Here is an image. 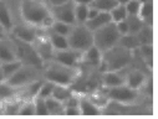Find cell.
<instances>
[{
	"label": "cell",
	"instance_id": "9a60e30c",
	"mask_svg": "<svg viewBox=\"0 0 158 119\" xmlns=\"http://www.w3.org/2000/svg\"><path fill=\"white\" fill-rule=\"evenodd\" d=\"M101 57H102V52L95 45H92L91 47H89L87 50H85L82 52L81 62H84L86 65H90V66H97V67H100Z\"/></svg>",
	"mask_w": 158,
	"mask_h": 119
},
{
	"label": "cell",
	"instance_id": "277c9868",
	"mask_svg": "<svg viewBox=\"0 0 158 119\" xmlns=\"http://www.w3.org/2000/svg\"><path fill=\"white\" fill-rule=\"evenodd\" d=\"M121 34L118 32L114 22H108L107 25L94 31V45L101 51L105 52L113 46L118 45Z\"/></svg>",
	"mask_w": 158,
	"mask_h": 119
},
{
	"label": "cell",
	"instance_id": "603a6c76",
	"mask_svg": "<svg viewBox=\"0 0 158 119\" xmlns=\"http://www.w3.org/2000/svg\"><path fill=\"white\" fill-rule=\"evenodd\" d=\"M90 5L75 4V24H86L89 19Z\"/></svg>",
	"mask_w": 158,
	"mask_h": 119
},
{
	"label": "cell",
	"instance_id": "3957f363",
	"mask_svg": "<svg viewBox=\"0 0 158 119\" xmlns=\"http://www.w3.org/2000/svg\"><path fill=\"white\" fill-rule=\"evenodd\" d=\"M133 60V52L116 45L112 49L102 52L100 67L103 71H122L131 65Z\"/></svg>",
	"mask_w": 158,
	"mask_h": 119
},
{
	"label": "cell",
	"instance_id": "f1b7e54d",
	"mask_svg": "<svg viewBox=\"0 0 158 119\" xmlns=\"http://www.w3.org/2000/svg\"><path fill=\"white\" fill-rule=\"evenodd\" d=\"M152 13H153V6H152V2H146L141 4V9L138 13V16L144 21V24H149L152 22Z\"/></svg>",
	"mask_w": 158,
	"mask_h": 119
},
{
	"label": "cell",
	"instance_id": "d6986e66",
	"mask_svg": "<svg viewBox=\"0 0 158 119\" xmlns=\"http://www.w3.org/2000/svg\"><path fill=\"white\" fill-rule=\"evenodd\" d=\"M118 45L122 46L123 49L126 50H130L132 52H136L139 47V40L137 37L136 34H126V35H122L120 37V41H118Z\"/></svg>",
	"mask_w": 158,
	"mask_h": 119
},
{
	"label": "cell",
	"instance_id": "e575fe53",
	"mask_svg": "<svg viewBox=\"0 0 158 119\" xmlns=\"http://www.w3.org/2000/svg\"><path fill=\"white\" fill-rule=\"evenodd\" d=\"M141 2L138 0H130L128 3L125 4V8H126V11H127V15L128 16H136L138 15L139 13V9H141Z\"/></svg>",
	"mask_w": 158,
	"mask_h": 119
},
{
	"label": "cell",
	"instance_id": "60d3db41",
	"mask_svg": "<svg viewBox=\"0 0 158 119\" xmlns=\"http://www.w3.org/2000/svg\"><path fill=\"white\" fill-rule=\"evenodd\" d=\"M4 81H5V77H4V73H3L2 68H0V85H2Z\"/></svg>",
	"mask_w": 158,
	"mask_h": 119
},
{
	"label": "cell",
	"instance_id": "8fae6325",
	"mask_svg": "<svg viewBox=\"0 0 158 119\" xmlns=\"http://www.w3.org/2000/svg\"><path fill=\"white\" fill-rule=\"evenodd\" d=\"M11 34H13V37L20 40V41H24V42H29V44H32L39 35L36 31V27H34L26 22H25V25H14Z\"/></svg>",
	"mask_w": 158,
	"mask_h": 119
},
{
	"label": "cell",
	"instance_id": "d4e9b609",
	"mask_svg": "<svg viewBox=\"0 0 158 119\" xmlns=\"http://www.w3.org/2000/svg\"><path fill=\"white\" fill-rule=\"evenodd\" d=\"M49 115H56V114H64V103L55 99L54 97H49L45 99Z\"/></svg>",
	"mask_w": 158,
	"mask_h": 119
},
{
	"label": "cell",
	"instance_id": "7c38bea8",
	"mask_svg": "<svg viewBox=\"0 0 158 119\" xmlns=\"http://www.w3.org/2000/svg\"><path fill=\"white\" fill-rule=\"evenodd\" d=\"M125 69L122 71H103L101 79L102 85L106 88H112L125 85Z\"/></svg>",
	"mask_w": 158,
	"mask_h": 119
},
{
	"label": "cell",
	"instance_id": "f546056e",
	"mask_svg": "<svg viewBox=\"0 0 158 119\" xmlns=\"http://www.w3.org/2000/svg\"><path fill=\"white\" fill-rule=\"evenodd\" d=\"M126 22H127V26H128V34H137L142 26L144 25V21L138 16H127L126 18Z\"/></svg>",
	"mask_w": 158,
	"mask_h": 119
},
{
	"label": "cell",
	"instance_id": "5bb4252c",
	"mask_svg": "<svg viewBox=\"0 0 158 119\" xmlns=\"http://www.w3.org/2000/svg\"><path fill=\"white\" fill-rule=\"evenodd\" d=\"M13 60H18L15 45L13 41V37L10 40L9 36H6L0 40V63L13 61Z\"/></svg>",
	"mask_w": 158,
	"mask_h": 119
},
{
	"label": "cell",
	"instance_id": "9c48e42d",
	"mask_svg": "<svg viewBox=\"0 0 158 119\" xmlns=\"http://www.w3.org/2000/svg\"><path fill=\"white\" fill-rule=\"evenodd\" d=\"M50 10L54 20L75 25V3L72 0L57 5H50Z\"/></svg>",
	"mask_w": 158,
	"mask_h": 119
},
{
	"label": "cell",
	"instance_id": "30bf717a",
	"mask_svg": "<svg viewBox=\"0 0 158 119\" xmlns=\"http://www.w3.org/2000/svg\"><path fill=\"white\" fill-rule=\"evenodd\" d=\"M81 56H82V52L72 50L69 47L65 50L55 51L52 61H56V62L65 65V66H69V67H77L81 63Z\"/></svg>",
	"mask_w": 158,
	"mask_h": 119
},
{
	"label": "cell",
	"instance_id": "74e56055",
	"mask_svg": "<svg viewBox=\"0 0 158 119\" xmlns=\"http://www.w3.org/2000/svg\"><path fill=\"white\" fill-rule=\"evenodd\" d=\"M9 35V32L4 29V26L2 25V24H0V40H2V38H4V37H6Z\"/></svg>",
	"mask_w": 158,
	"mask_h": 119
},
{
	"label": "cell",
	"instance_id": "8992f818",
	"mask_svg": "<svg viewBox=\"0 0 158 119\" xmlns=\"http://www.w3.org/2000/svg\"><path fill=\"white\" fill-rule=\"evenodd\" d=\"M41 69L43 68H39V67H35V66H31V65H24L23 63L21 67L13 76H10L6 79V82L9 85H11L16 89L23 88V87L30 85L31 82L36 81V79L43 78Z\"/></svg>",
	"mask_w": 158,
	"mask_h": 119
},
{
	"label": "cell",
	"instance_id": "484cf974",
	"mask_svg": "<svg viewBox=\"0 0 158 119\" xmlns=\"http://www.w3.org/2000/svg\"><path fill=\"white\" fill-rule=\"evenodd\" d=\"M117 4V0H94L91 3V6L97 9L98 11L110 13Z\"/></svg>",
	"mask_w": 158,
	"mask_h": 119
},
{
	"label": "cell",
	"instance_id": "4dcf8cb0",
	"mask_svg": "<svg viewBox=\"0 0 158 119\" xmlns=\"http://www.w3.org/2000/svg\"><path fill=\"white\" fill-rule=\"evenodd\" d=\"M138 40H139V44H152V29L149 24H144L142 26V29L136 34Z\"/></svg>",
	"mask_w": 158,
	"mask_h": 119
},
{
	"label": "cell",
	"instance_id": "ffe728a7",
	"mask_svg": "<svg viewBox=\"0 0 158 119\" xmlns=\"http://www.w3.org/2000/svg\"><path fill=\"white\" fill-rule=\"evenodd\" d=\"M48 38H49V42L51 44V46H52V49H54L55 51H60V50L69 49L67 36H64V35H60V34H55V32L49 31Z\"/></svg>",
	"mask_w": 158,
	"mask_h": 119
},
{
	"label": "cell",
	"instance_id": "52a82bcc",
	"mask_svg": "<svg viewBox=\"0 0 158 119\" xmlns=\"http://www.w3.org/2000/svg\"><path fill=\"white\" fill-rule=\"evenodd\" d=\"M13 41L15 45V51H16V57L18 60H20L24 65H31L39 68L44 67V62L40 58V56L37 55L35 47L32 44L29 42H24L20 40L13 37Z\"/></svg>",
	"mask_w": 158,
	"mask_h": 119
},
{
	"label": "cell",
	"instance_id": "836d02e7",
	"mask_svg": "<svg viewBox=\"0 0 158 119\" xmlns=\"http://www.w3.org/2000/svg\"><path fill=\"white\" fill-rule=\"evenodd\" d=\"M32 99H34V105H35V114H37V115H49L45 98L35 97Z\"/></svg>",
	"mask_w": 158,
	"mask_h": 119
},
{
	"label": "cell",
	"instance_id": "5b68a950",
	"mask_svg": "<svg viewBox=\"0 0 158 119\" xmlns=\"http://www.w3.org/2000/svg\"><path fill=\"white\" fill-rule=\"evenodd\" d=\"M69 47L84 52L94 45V32L85 24H75L67 35Z\"/></svg>",
	"mask_w": 158,
	"mask_h": 119
},
{
	"label": "cell",
	"instance_id": "d6a6232c",
	"mask_svg": "<svg viewBox=\"0 0 158 119\" xmlns=\"http://www.w3.org/2000/svg\"><path fill=\"white\" fill-rule=\"evenodd\" d=\"M20 115H34L35 114V105H34V99H25L20 103L19 107V113Z\"/></svg>",
	"mask_w": 158,
	"mask_h": 119
},
{
	"label": "cell",
	"instance_id": "f35d334b",
	"mask_svg": "<svg viewBox=\"0 0 158 119\" xmlns=\"http://www.w3.org/2000/svg\"><path fill=\"white\" fill-rule=\"evenodd\" d=\"M75 4H84V5H91L94 0H72Z\"/></svg>",
	"mask_w": 158,
	"mask_h": 119
},
{
	"label": "cell",
	"instance_id": "1f68e13d",
	"mask_svg": "<svg viewBox=\"0 0 158 119\" xmlns=\"http://www.w3.org/2000/svg\"><path fill=\"white\" fill-rule=\"evenodd\" d=\"M54 87H55V83L48 81V79H43L41 86H40V88H39V92H37L36 97H41V98H45V99L51 97Z\"/></svg>",
	"mask_w": 158,
	"mask_h": 119
},
{
	"label": "cell",
	"instance_id": "8d00e7d4",
	"mask_svg": "<svg viewBox=\"0 0 158 119\" xmlns=\"http://www.w3.org/2000/svg\"><path fill=\"white\" fill-rule=\"evenodd\" d=\"M114 24H116V26H117L118 32L121 34V36L128 34V26H127L126 20H122V21H120V22H114Z\"/></svg>",
	"mask_w": 158,
	"mask_h": 119
},
{
	"label": "cell",
	"instance_id": "4316f807",
	"mask_svg": "<svg viewBox=\"0 0 158 119\" xmlns=\"http://www.w3.org/2000/svg\"><path fill=\"white\" fill-rule=\"evenodd\" d=\"M15 94H16V88H14L6 81H4L0 85V101L8 102V101L13 99Z\"/></svg>",
	"mask_w": 158,
	"mask_h": 119
},
{
	"label": "cell",
	"instance_id": "7bdbcfd3",
	"mask_svg": "<svg viewBox=\"0 0 158 119\" xmlns=\"http://www.w3.org/2000/svg\"><path fill=\"white\" fill-rule=\"evenodd\" d=\"M138 2H141V3H146V2H152V0H138Z\"/></svg>",
	"mask_w": 158,
	"mask_h": 119
},
{
	"label": "cell",
	"instance_id": "7402d4cb",
	"mask_svg": "<svg viewBox=\"0 0 158 119\" xmlns=\"http://www.w3.org/2000/svg\"><path fill=\"white\" fill-rule=\"evenodd\" d=\"M21 65H23V62L20 60H13V61H8V62H2V63H0V68H2V71L4 73L5 81L21 67Z\"/></svg>",
	"mask_w": 158,
	"mask_h": 119
},
{
	"label": "cell",
	"instance_id": "6da1fadb",
	"mask_svg": "<svg viewBox=\"0 0 158 119\" xmlns=\"http://www.w3.org/2000/svg\"><path fill=\"white\" fill-rule=\"evenodd\" d=\"M19 13L21 19L34 27L49 29L54 21L50 6L43 0H21Z\"/></svg>",
	"mask_w": 158,
	"mask_h": 119
},
{
	"label": "cell",
	"instance_id": "e0dca14e",
	"mask_svg": "<svg viewBox=\"0 0 158 119\" xmlns=\"http://www.w3.org/2000/svg\"><path fill=\"white\" fill-rule=\"evenodd\" d=\"M78 108L82 115H98L101 114V108L94 103L90 98H80L78 99Z\"/></svg>",
	"mask_w": 158,
	"mask_h": 119
},
{
	"label": "cell",
	"instance_id": "44dd1931",
	"mask_svg": "<svg viewBox=\"0 0 158 119\" xmlns=\"http://www.w3.org/2000/svg\"><path fill=\"white\" fill-rule=\"evenodd\" d=\"M73 96L72 91L69 88V86H60V85H55L54 89H52V94L51 97H54L55 99L62 102L65 104L66 101H69L71 97Z\"/></svg>",
	"mask_w": 158,
	"mask_h": 119
},
{
	"label": "cell",
	"instance_id": "2e32d148",
	"mask_svg": "<svg viewBox=\"0 0 158 119\" xmlns=\"http://www.w3.org/2000/svg\"><path fill=\"white\" fill-rule=\"evenodd\" d=\"M0 24L4 26V29L8 32H11V30L15 25L13 15L10 13V9H9V6L6 5V3L4 2V0L0 2Z\"/></svg>",
	"mask_w": 158,
	"mask_h": 119
},
{
	"label": "cell",
	"instance_id": "ac0fdd59",
	"mask_svg": "<svg viewBox=\"0 0 158 119\" xmlns=\"http://www.w3.org/2000/svg\"><path fill=\"white\" fill-rule=\"evenodd\" d=\"M112 20H111V16H110V13H103V11H100L96 16H94L92 19H90V20H87L86 21V26L94 32L95 30H97V29H100V27H102V26H105V25H107L108 22H111Z\"/></svg>",
	"mask_w": 158,
	"mask_h": 119
},
{
	"label": "cell",
	"instance_id": "4fadbf2b",
	"mask_svg": "<svg viewBox=\"0 0 158 119\" xmlns=\"http://www.w3.org/2000/svg\"><path fill=\"white\" fill-rule=\"evenodd\" d=\"M147 81L146 74L141 69H131L125 72V85L132 89H141Z\"/></svg>",
	"mask_w": 158,
	"mask_h": 119
},
{
	"label": "cell",
	"instance_id": "ab89813d",
	"mask_svg": "<svg viewBox=\"0 0 158 119\" xmlns=\"http://www.w3.org/2000/svg\"><path fill=\"white\" fill-rule=\"evenodd\" d=\"M69 0H49L50 5H57V4H62V3H66Z\"/></svg>",
	"mask_w": 158,
	"mask_h": 119
},
{
	"label": "cell",
	"instance_id": "7a4b0ae2",
	"mask_svg": "<svg viewBox=\"0 0 158 119\" xmlns=\"http://www.w3.org/2000/svg\"><path fill=\"white\" fill-rule=\"evenodd\" d=\"M41 71L44 79L60 86H71L77 77V67H69L56 61L46 62Z\"/></svg>",
	"mask_w": 158,
	"mask_h": 119
},
{
	"label": "cell",
	"instance_id": "d590c367",
	"mask_svg": "<svg viewBox=\"0 0 158 119\" xmlns=\"http://www.w3.org/2000/svg\"><path fill=\"white\" fill-rule=\"evenodd\" d=\"M137 51H139V55L144 60V62H147L149 65V62L152 61V45L151 44L139 45V47H138Z\"/></svg>",
	"mask_w": 158,
	"mask_h": 119
},
{
	"label": "cell",
	"instance_id": "83f0119b",
	"mask_svg": "<svg viewBox=\"0 0 158 119\" xmlns=\"http://www.w3.org/2000/svg\"><path fill=\"white\" fill-rule=\"evenodd\" d=\"M110 16H111L112 22H120V21H122V20H126V18H127L128 15H127V11H126L125 5L117 4V5L110 11Z\"/></svg>",
	"mask_w": 158,
	"mask_h": 119
},
{
	"label": "cell",
	"instance_id": "cb8c5ba5",
	"mask_svg": "<svg viewBox=\"0 0 158 119\" xmlns=\"http://www.w3.org/2000/svg\"><path fill=\"white\" fill-rule=\"evenodd\" d=\"M72 26H73V25H70V24H67V22L59 21V20H54L48 30L51 31V32H55V34H60V35L67 36V35L70 34Z\"/></svg>",
	"mask_w": 158,
	"mask_h": 119
},
{
	"label": "cell",
	"instance_id": "ee69618b",
	"mask_svg": "<svg viewBox=\"0 0 158 119\" xmlns=\"http://www.w3.org/2000/svg\"><path fill=\"white\" fill-rule=\"evenodd\" d=\"M0 2H2V0H0Z\"/></svg>",
	"mask_w": 158,
	"mask_h": 119
},
{
	"label": "cell",
	"instance_id": "ba28073f",
	"mask_svg": "<svg viewBox=\"0 0 158 119\" xmlns=\"http://www.w3.org/2000/svg\"><path fill=\"white\" fill-rule=\"evenodd\" d=\"M138 91L130 88L126 85L107 88V99H111L117 103H132L137 99Z\"/></svg>",
	"mask_w": 158,
	"mask_h": 119
},
{
	"label": "cell",
	"instance_id": "b9f144b4",
	"mask_svg": "<svg viewBox=\"0 0 158 119\" xmlns=\"http://www.w3.org/2000/svg\"><path fill=\"white\" fill-rule=\"evenodd\" d=\"M130 2V0H117V3L118 4H122V5H125L126 3H128Z\"/></svg>",
	"mask_w": 158,
	"mask_h": 119
}]
</instances>
